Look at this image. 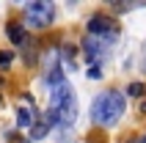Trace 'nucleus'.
Returning a JSON list of instances; mask_svg holds the SVG:
<instances>
[{
    "label": "nucleus",
    "instance_id": "1",
    "mask_svg": "<svg viewBox=\"0 0 146 143\" xmlns=\"http://www.w3.org/2000/svg\"><path fill=\"white\" fill-rule=\"evenodd\" d=\"M127 110V99L121 91H105L91 102V121L99 127H113Z\"/></svg>",
    "mask_w": 146,
    "mask_h": 143
},
{
    "label": "nucleus",
    "instance_id": "2",
    "mask_svg": "<svg viewBox=\"0 0 146 143\" xmlns=\"http://www.w3.org/2000/svg\"><path fill=\"white\" fill-rule=\"evenodd\" d=\"M50 110L55 113L61 129H69L74 124V119H77V96H74L69 83H61V85L52 88V94H50Z\"/></svg>",
    "mask_w": 146,
    "mask_h": 143
},
{
    "label": "nucleus",
    "instance_id": "3",
    "mask_svg": "<svg viewBox=\"0 0 146 143\" xmlns=\"http://www.w3.org/2000/svg\"><path fill=\"white\" fill-rule=\"evenodd\" d=\"M52 19H55V6L47 3V0H36V3H28L25 6V22L31 25V28H36V30L50 28Z\"/></svg>",
    "mask_w": 146,
    "mask_h": 143
},
{
    "label": "nucleus",
    "instance_id": "4",
    "mask_svg": "<svg viewBox=\"0 0 146 143\" xmlns=\"http://www.w3.org/2000/svg\"><path fill=\"white\" fill-rule=\"evenodd\" d=\"M113 41H116V39H99V36H91V39L83 41V52H86V61L91 64V69H94V66L99 69V66L108 61Z\"/></svg>",
    "mask_w": 146,
    "mask_h": 143
},
{
    "label": "nucleus",
    "instance_id": "5",
    "mask_svg": "<svg viewBox=\"0 0 146 143\" xmlns=\"http://www.w3.org/2000/svg\"><path fill=\"white\" fill-rule=\"evenodd\" d=\"M119 22L113 17H105V14H94L88 19V33L91 36H99V39H116L119 36Z\"/></svg>",
    "mask_w": 146,
    "mask_h": 143
},
{
    "label": "nucleus",
    "instance_id": "6",
    "mask_svg": "<svg viewBox=\"0 0 146 143\" xmlns=\"http://www.w3.org/2000/svg\"><path fill=\"white\" fill-rule=\"evenodd\" d=\"M52 127H58V119H55V113H52V110H47L41 119H36V124L31 127V138H33V140H41V138L50 135V129H52Z\"/></svg>",
    "mask_w": 146,
    "mask_h": 143
},
{
    "label": "nucleus",
    "instance_id": "7",
    "mask_svg": "<svg viewBox=\"0 0 146 143\" xmlns=\"http://www.w3.org/2000/svg\"><path fill=\"white\" fill-rule=\"evenodd\" d=\"M6 36L11 39V44H17V47H28V33H25V28L19 22H8L6 25Z\"/></svg>",
    "mask_w": 146,
    "mask_h": 143
},
{
    "label": "nucleus",
    "instance_id": "8",
    "mask_svg": "<svg viewBox=\"0 0 146 143\" xmlns=\"http://www.w3.org/2000/svg\"><path fill=\"white\" fill-rule=\"evenodd\" d=\"M17 124H19V127H33V124H36V113L31 110V107H19V110H17Z\"/></svg>",
    "mask_w": 146,
    "mask_h": 143
},
{
    "label": "nucleus",
    "instance_id": "9",
    "mask_svg": "<svg viewBox=\"0 0 146 143\" xmlns=\"http://www.w3.org/2000/svg\"><path fill=\"white\" fill-rule=\"evenodd\" d=\"M127 94H130V96H143L146 94V85H143V83H132V85L127 88Z\"/></svg>",
    "mask_w": 146,
    "mask_h": 143
},
{
    "label": "nucleus",
    "instance_id": "10",
    "mask_svg": "<svg viewBox=\"0 0 146 143\" xmlns=\"http://www.w3.org/2000/svg\"><path fill=\"white\" fill-rule=\"evenodd\" d=\"M11 61H14V55H11V52H0V69H8V66H11Z\"/></svg>",
    "mask_w": 146,
    "mask_h": 143
},
{
    "label": "nucleus",
    "instance_id": "11",
    "mask_svg": "<svg viewBox=\"0 0 146 143\" xmlns=\"http://www.w3.org/2000/svg\"><path fill=\"white\" fill-rule=\"evenodd\" d=\"M88 77H91V80H99V77H102V69H97V66L88 69Z\"/></svg>",
    "mask_w": 146,
    "mask_h": 143
},
{
    "label": "nucleus",
    "instance_id": "12",
    "mask_svg": "<svg viewBox=\"0 0 146 143\" xmlns=\"http://www.w3.org/2000/svg\"><path fill=\"white\" fill-rule=\"evenodd\" d=\"M141 72H146V41H143V52H141V66H138Z\"/></svg>",
    "mask_w": 146,
    "mask_h": 143
},
{
    "label": "nucleus",
    "instance_id": "13",
    "mask_svg": "<svg viewBox=\"0 0 146 143\" xmlns=\"http://www.w3.org/2000/svg\"><path fill=\"white\" fill-rule=\"evenodd\" d=\"M0 85H3V80H0Z\"/></svg>",
    "mask_w": 146,
    "mask_h": 143
},
{
    "label": "nucleus",
    "instance_id": "14",
    "mask_svg": "<svg viewBox=\"0 0 146 143\" xmlns=\"http://www.w3.org/2000/svg\"><path fill=\"white\" fill-rule=\"evenodd\" d=\"M143 143H146V138H143Z\"/></svg>",
    "mask_w": 146,
    "mask_h": 143
}]
</instances>
